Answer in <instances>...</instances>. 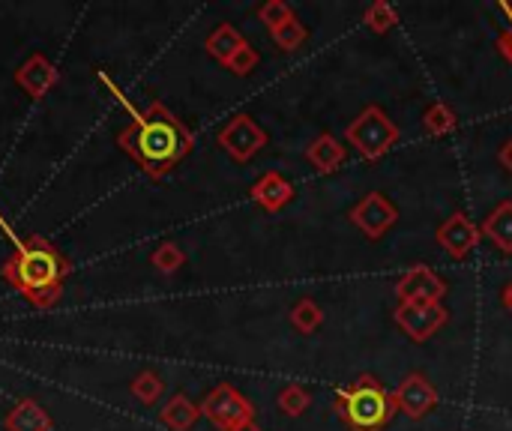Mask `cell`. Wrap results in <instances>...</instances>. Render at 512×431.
Wrapping results in <instances>:
<instances>
[{
  "label": "cell",
  "instance_id": "4fadbf2b",
  "mask_svg": "<svg viewBox=\"0 0 512 431\" xmlns=\"http://www.w3.org/2000/svg\"><path fill=\"white\" fill-rule=\"evenodd\" d=\"M294 186H291V180L285 177V174H279V171H267V174H261L255 183H252V189H249V198L261 207V210H267V213H279V210H285L291 201H294Z\"/></svg>",
  "mask_w": 512,
  "mask_h": 431
},
{
  "label": "cell",
  "instance_id": "44dd1931",
  "mask_svg": "<svg viewBox=\"0 0 512 431\" xmlns=\"http://www.w3.org/2000/svg\"><path fill=\"white\" fill-rule=\"evenodd\" d=\"M276 408L285 414V417H303L309 408H312V393L300 384H288L279 390L276 396Z\"/></svg>",
  "mask_w": 512,
  "mask_h": 431
},
{
  "label": "cell",
  "instance_id": "484cf974",
  "mask_svg": "<svg viewBox=\"0 0 512 431\" xmlns=\"http://www.w3.org/2000/svg\"><path fill=\"white\" fill-rule=\"evenodd\" d=\"M258 18H261V24H267V30H276L294 18V9L285 0H267L264 6H258Z\"/></svg>",
  "mask_w": 512,
  "mask_h": 431
},
{
  "label": "cell",
  "instance_id": "1f68e13d",
  "mask_svg": "<svg viewBox=\"0 0 512 431\" xmlns=\"http://www.w3.org/2000/svg\"><path fill=\"white\" fill-rule=\"evenodd\" d=\"M234 431H264L258 423H246V426H240V429H234Z\"/></svg>",
  "mask_w": 512,
  "mask_h": 431
},
{
  "label": "cell",
  "instance_id": "83f0119b",
  "mask_svg": "<svg viewBox=\"0 0 512 431\" xmlns=\"http://www.w3.org/2000/svg\"><path fill=\"white\" fill-rule=\"evenodd\" d=\"M498 51L512 63V30H501L498 33Z\"/></svg>",
  "mask_w": 512,
  "mask_h": 431
},
{
  "label": "cell",
  "instance_id": "9c48e42d",
  "mask_svg": "<svg viewBox=\"0 0 512 431\" xmlns=\"http://www.w3.org/2000/svg\"><path fill=\"white\" fill-rule=\"evenodd\" d=\"M393 402H396V411L405 414L408 420H423V417H429L438 408L441 396H438L435 384L423 372H411L393 390Z\"/></svg>",
  "mask_w": 512,
  "mask_h": 431
},
{
  "label": "cell",
  "instance_id": "cb8c5ba5",
  "mask_svg": "<svg viewBox=\"0 0 512 431\" xmlns=\"http://www.w3.org/2000/svg\"><path fill=\"white\" fill-rule=\"evenodd\" d=\"M270 36H273V42H276L282 51H297V48L306 42L309 30H306V24L294 15V18H291V21H285L282 27L270 30Z\"/></svg>",
  "mask_w": 512,
  "mask_h": 431
},
{
  "label": "cell",
  "instance_id": "3957f363",
  "mask_svg": "<svg viewBox=\"0 0 512 431\" xmlns=\"http://www.w3.org/2000/svg\"><path fill=\"white\" fill-rule=\"evenodd\" d=\"M336 414L351 431H384L396 417V402L375 375H360L336 390Z\"/></svg>",
  "mask_w": 512,
  "mask_h": 431
},
{
  "label": "cell",
  "instance_id": "f546056e",
  "mask_svg": "<svg viewBox=\"0 0 512 431\" xmlns=\"http://www.w3.org/2000/svg\"><path fill=\"white\" fill-rule=\"evenodd\" d=\"M498 12L504 15V30H512V3L510 0H501V3H498Z\"/></svg>",
  "mask_w": 512,
  "mask_h": 431
},
{
  "label": "cell",
  "instance_id": "8fae6325",
  "mask_svg": "<svg viewBox=\"0 0 512 431\" xmlns=\"http://www.w3.org/2000/svg\"><path fill=\"white\" fill-rule=\"evenodd\" d=\"M447 291H450L447 282L432 267H423V264L411 267L396 282L399 303H444Z\"/></svg>",
  "mask_w": 512,
  "mask_h": 431
},
{
  "label": "cell",
  "instance_id": "d6986e66",
  "mask_svg": "<svg viewBox=\"0 0 512 431\" xmlns=\"http://www.w3.org/2000/svg\"><path fill=\"white\" fill-rule=\"evenodd\" d=\"M324 324V309L312 300V297H303L291 306V327L303 336H312L318 333Z\"/></svg>",
  "mask_w": 512,
  "mask_h": 431
},
{
  "label": "cell",
  "instance_id": "30bf717a",
  "mask_svg": "<svg viewBox=\"0 0 512 431\" xmlns=\"http://www.w3.org/2000/svg\"><path fill=\"white\" fill-rule=\"evenodd\" d=\"M435 240H438V246H441L450 258L465 261V258L483 243V231H480V225H474L465 213H453V216H447V219L438 225Z\"/></svg>",
  "mask_w": 512,
  "mask_h": 431
},
{
  "label": "cell",
  "instance_id": "ba28073f",
  "mask_svg": "<svg viewBox=\"0 0 512 431\" xmlns=\"http://www.w3.org/2000/svg\"><path fill=\"white\" fill-rule=\"evenodd\" d=\"M348 219H351L369 240H381V237L399 222V207H396L384 192H369V195H363V198L351 207Z\"/></svg>",
  "mask_w": 512,
  "mask_h": 431
},
{
  "label": "cell",
  "instance_id": "5b68a950",
  "mask_svg": "<svg viewBox=\"0 0 512 431\" xmlns=\"http://www.w3.org/2000/svg\"><path fill=\"white\" fill-rule=\"evenodd\" d=\"M201 417H207L219 431H234L255 423V405L231 384L213 387L201 402Z\"/></svg>",
  "mask_w": 512,
  "mask_h": 431
},
{
  "label": "cell",
  "instance_id": "9a60e30c",
  "mask_svg": "<svg viewBox=\"0 0 512 431\" xmlns=\"http://www.w3.org/2000/svg\"><path fill=\"white\" fill-rule=\"evenodd\" d=\"M480 231H483V237H486L492 246H498L504 255H512V198L495 204V207L489 210V216L483 219Z\"/></svg>",
  "mask_w": 512,
  "mask_h": 431
},
{
  "label": "cell",
  "instance_id": "2e32d148",
  "mask_svg": "<svg viewBox=\"0 0 512 431\" xmlns=\"http://www.w3.org/2000/svg\"><path fill=\"white\" fill-rule=\"evenodd\" d=\"M6 431H51L54 423L36 399H21L3 420Z\"/></svg>",
  "mask_w": 512,
  "mask_h": 431
},
{
  "label": "cell",
  "instance_id": "7c38bea8",
  "mask_svg": "<svg viewBox=\"0 0 512 431\" xmlns=\"http://www.w3.org/2000/svg\"><path fill=\"white\" fill-rule=\"evenodd\" d=\"M60 72L57 66L45 57V54H30L18 69H15V84L30 96V99H42L51 87H57Z\"/></svg>",
  "mask_w": 512,
  "mask_h": 431
},
{
  "label": "cell",
  "instance_id": "7a4b0ae2",
  "mask_svg": "<svg viewBox=\"0 0 512 431\" xmlns=\"http://www.w3.org/2000/svg\"><path fill=\"white\" fill-rule=\"evenodd\" d=\"M0 228L12 240V255L3 261L0 276L30 306L51 309L63 294V282L69 276V261L45 237H24L21 240L12 231V225L3 219V213H0Z\"/></svg>",
  "mask_w": 512,
  "mask_h": 431
},
{
  "label": "cell",
  "instance_id": "e0dca14e",
  "mask_svg": "<svg viewBox=\"0 0 512 431\" xmlns=\"http://www.w3.org/2000/svg\"><path fill=\"white\" fill-rule=\"evenodd\" d=\"M162 426L171 431H189L201 420V405H195L186 393H174L159 411Z\"/></svg>",
  "mask_w": 512,
  "mask_h": 431
},
{
  "label": "cell",
  "instance_id": "277c9868",
  "mask_svg": "<svg viewBox=\"0 0 512 431\" xmlns=\"http://www.w3.org/2000/svg\"><path fill=\"white\" fill-rule=\"evenodd\" d=\"M399 138H402L399 126L381 105H366L345 129V141L369 162L384 159L399 144Z\"/></svg>",
  "mask_w": 512,
  "mask_h": 431
},
{
  "label": "cell",
  "instance_id": "8992f818",
  "mask_svg": "<svg viewBox=\"0 0 512 431\" xmlns=\"http://www.w3.org/2000/svg\"><path fill=\"white\" fill-rule=\"evenodd\" d=\"M216 144L234 159V162H249L267 147V132L258 126L255 117L249 114H234L216 135Z\"/></svg>",
  "mask_w": 512,
  "mask_h": 431
},
{
  "label": "cell",
  "instance_id": "d4e9b609",
  "mask_svg": "<svg viewBox=\"0 0 512 431\" xmlns=\"http://www.w3.org/2000/svg\"><path fill=\"white\" fill-rule=\"evenodd\" d=\"M150 264L159 270V273H165V276H171V273H177L183 264H186V255H183V249L177 246V243H162L159 249H153V255H150Z\"/></svg>",
  "mask_w": 512,
  "mask_h": 431
},
{
  "label": "cell",
  "instance_id": "5bb4252c",
  "mask_svg": "<svg viewBox=\"0 0 512 431\" xmlns=\"http://www.w3.org/2000/svg\"><path fill=\"white\" fill-rule=\"evenodd\" d=\"M306 159L309 165L318 171V174H333L345 165L348 159V150L345 144L333 135V132H321L309 147H306Z\"/></svg>",
  "mask_w": 512,
  "mask_h": 431
},
{
  "label": "cell",
  "instance_id": "4316f807",
  "mask_svg": "<svg viewBox=\"0 0 512 431\" xmlns=\"http://www.w3.org/2000/svg\"><path fill=\"white\" fill-rule=\"evenodd\" d=\"M258 60H261V57H258V51H255L249 42H246V45H243V48H240V51H237V54H234L228 63H225V69L243 78V75H249V72L258 66Z\"/></svg>",
  "mask_w": 512,
  "mask_h": 431
},
{
  "label": "cell",
  "instance_id": "52a82bcc",
  "mask_svg": "<svg viewBox=\"0 0 512 431\" xmlns=\"http://www.w3.org/2000/svg\"><path fill=\"white\" fill-rule=\"evenodd\" d=\"M393 321L411 342L423 345L447 327L450 309L444 303H399Z\"/></svg>",
  "mask_w": 512,
  "mask_h": 431
},
{
  "label": "cell",
  "instance_id": "ac0fdd59",
  "mask_svg": "<svg viewBox=\"0 0 512 431\" xmlns=\"http://www.w3.org/2000/svg\"><path fill=\"white\" fill-rule=\"evenodd\" d=\"M243 45H246V39H243V33H240L234 24H219V27L207 36V42H204L207 54H210L213 60H219L222 66H225Z\"/></svg>",
  "mask_w": 512,
  "mask_h": 431
},
{
  "label": "cell",
  "instance_id": "603a6c76",
  "mask_svg": "<svg viewBox=\"0 0 512 431\" xmlns=\"http://www.w3.org/2000/svg\"><path fill=\"white\" fill-rule=\"evenodd\" d=\"M129 390H132V396H135L141 405H156V402L162 399V393H165V381H162L159 372L144 369L141 375H135V381H132Z\"/></svg>",
  "mask_w": 512,
  "mask_h": 431
},
{
  "label": "cell",
  "instance_id": "ffe728a7",
  "mask_svg": "<svg viewBox=\"0 0 512 431\" xmlns=\"http://www.w3.org/2000/svg\"><path fill=\"white\" fill-rule=\"evenodd\" d=\"M423 126H426V132L429 135H435V138H441V135H450V132H456L459 129V114L447 105V102H432L429 108H426V114H423Z\"/></svg>",
  "mask_w": 512,
  "mask_h": 431
},
{
  "label": "cell",
  "instance_id": "4dcf8cb0",
  "mask_svg": "<svg viewBox=\"0 0 512 431\" xmlns=\"http://www.w3.org/2000/svg\"><path fill=\"white\" fill-rule=\"evenodd\" d=\"M501 303H504V309L512 315V279L501 288Z\"/></svg>",
  "mask_w": 512,
  "mask_h": 431
},
{
  "label": "cell",
  "instance_id": "6da1fadb",
  "mask_svg": "<svg viewBox=\"0 0 512 431\" xmlns=\"http://www.w3.org/2000/svg\"><path fill=\"white\" fill-rule=\"evenodd\" d=\"M99 78L108 84V90L126 105V111L132 114V123L126 129L117 132V147L150 177V180H162L168 177L195 147V138L189 132V126L162 102H150L144 114L135 111V105L126 102V96L111 84V78L105 72H99Z\"/></svg>",
  "mask_w": 512,
  "mask_h": 431
},
{
  "label": "cell",
  "instance_id": "7402d4cb",
  "mask_svg": "<svg viewBox=\"0 0 512 431\" xmlns=\"http://www.w3.org/2000/svg\"><path fill=\"white\" fill-rule=\"evenodd\" d=\"M363 24L372 33H390L399 24V9L387 0H375L366 12H363Z\"/></svg>",
  "mask_w": 512,
  "mask_h": 431
},
{
  "label": "cell",
  "instance_id": "f1b7e54d",
  "mask_svg": "<svg viewBox=\"0 0 512 431\" xmlns=\"http://www.w3.org/2000/svg\"><path fill=\"white\" fill-rule=\"evenodd\" d=\"M498 162H501V165H504V168L512 174V138L504 144V147H501V150H498Z\"/></svg>",
  "mask_w": 512,
  "mask_h": 431
}]
</instances>
